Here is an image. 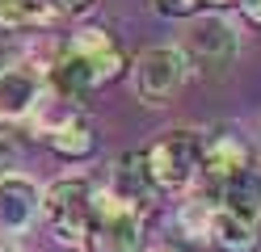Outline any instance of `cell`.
<instances>
[{
  "instance_id": "obj_17",
  "label": "cell",
  "mask_w": 261,
  "mask_h": 252,
  "mask_svg": "<svg viewBox=\"0 0 261 252\" xmlns=\"http://www.w3.org/2000/svg\"><path fill=\"white\" fill-rule=\"evenodd\" d=\"M46 5H51V13H63V17H85L93 13L97 0H46Z\"/></svg>"
},
{
  "instance_id": "obj_1",
  "label": "cell",
  "mask_w": 261,
  "mask_h": 252,
  "mask_svg": "<svg viewBox=\"0 0 261 252\" xmlns=\"http://www.w3.org/2000/svg\"><path fill=\"white\" fill-rule=\"evenodd\" d=\"M89 252H143V218L135 206L114 198L106 185H93V214L85 231Z\"/></svg>"
},
{
  "instance_id": "obj_7",
  "label": "cell",
  "mask_w": 261,
  "mask_h": 252,
  "mask_svg": "<svg viewBox=\"0 0 261 252\" xmlns=\"http://www.w3.org/2000/svg\"><path fill=\"white\" fill-rule=\"evenodd\" d=\"M249 164H253V151H249V143H244L240 134L219 130V134H211V139L202 134V177H206V185L215 193L227 181H236Z\"/></svg>"
},
{
  "instance_id": "obj_20",
  "label": "cell",
  "mask_w": 261,
  "mask_h": 252,
  "mask_svg": "<svg viewBox=\"0 0 261 252\" xmlns=\"http://www.w3.org/2000/svg\"><path fill=\"white\" fill-rule=\"evenodd\" d=\"M0 252H17V248H13V244H9V240H0Z\"/></svg>"
},
{
  "instance_id": "obj_15",
  "label": "cell",
  "mask_w": 261,
  "mask_h": 252,
  "mask_svg": "<svg viewBox=\"0 0 261 252\" xmlns=\"http://www.w3.org/2000/svg\"><path fill=\"white\" fill-rule=\"evenodd\" d=\"M211 218H215V202L194 198V202L181 206V231L190 235V240H206L211 235Z\"/></svg>"
},
{
  "instance_id": "obj_18",
  "label": "cell",
  "mask_w": 261,
  "mask_h": 252,
  "mask_svg": "<svg viewBox=\"0 0 261 252\" xmlns=\"http://www.w3.org/2000/svg\"><path fill=\"white\" fill-rule=\"evenodd\" d=\"M13 168H17V143L9 134H0V177H9Z\"/></svg>"
},
{
  "instance_id": "obj_9",
  "label": "cell",
  "mask_w": 261,
  "mask_h": 252,
  "mask_svg": "<svg viewBox=\"0 0 261 252\" xmlns=\"http://www.w3.org/2000/svg\"><path fill=\"white\" fill-rule=\"evenodd\" d=\"M106 189L114 198H122L126 206L143 210V202L156 198V181L148 173V156H143V151H122V156L114 160V168H110V185Z\"/></svg>"
},
{
  "instance_id": "obj_12",
  "label": "cell",
  "mask_w": 261,
  "mask_h": 252,
  "mask_svg": "<svg viewBox=\"0 0 261 252\" xmlns=\"http://www.w3.org/2000/svg\"><path fill=\"white\" fill-rule=\"evenodd\" d=\"M219 210H232V214H244V218H261V164L253 160L236 181H227L223 189L215 193Z\"/></svg>"
},
{
  "instance_id": "obj_16",
  "label": "cell",
  "mask_w": 261,
  "mask_h": 252,
  "mask_svg": "<svg viewBox=\"0 0 261 252\" xmlns=\"http://www.w3.org/2000/svg\"><path fill=\"white\" fill-rule=\"evenodd\" d=\"M152 9L160 17H198L202 0H152Z\"/></svg>"
},
{
  "instance_id": "obj_11",
  "label": "cell",
  "mask_w": 261,
  "mask_h": 252,
  "mask_svg": "<svg viewBox=\"0 0 261 252\" xmlns=\"http://www.w3.org/2000/svg\"><path fill=\"white\" fill-rule=\"evenodd\" d=\"M211 240H215L223 252H257L261 248V218H244V214H232V210L215 206Z\"/></svg>"
},
{
  "instance_id": "obj_6",
  "label": "cell",
  "mask_w": 261,
  "mask_h": 252,
  "mask_svg": "<svg viewBox=\"0 0 261 252\" xmlns=\"http://www.w3.org/2000/svg\"><path fill=\"white\" fill-rule=\"evenodd\" d=\"M38 214H42V193H38L34 181L21 177V173L0 177V240L25 235L38 223Z\"/></svg>"
},
{
  "instance_id": "obj_21",
  "label": "cell",
  "mask_w": 261,
  "mask_h": 252,
  "mask_svg": "<svg viewBox=\"0 0 261 252\" xmlns=\"http://www.w3.org/2000/svg\"><path fill=\"white\" fill-rule=\"evenodd\" d=\"M202 5H206V0H202ZM211 5H232V0H211Z\"/></svg>"
},
{
  "instance_id": "obj_13",
  "label": "cell",
  "mask_w": 261,
  "mask_h": 252,
  "mask_svg": "<svg viewBox=\"0 0 261 252\" xmlns=\"http://www.w3.org/2000/svg\"><path fill=\"white\" fill-rule=\"evenodd\" d=\"M51 143L55 151L63 160H89L93 151H97V134H93V126L85 122V118H80V122H72V126H63L59 134H51Z\"/></svg>"
},
{
  "instance_id": "obj_8",
  "label": "cell",
  "mask_w": 261,
  "mask_h": 252,
  "mask_svg": "<svg viewBox=\"0 0 261 252\" xmlns=\"http://www.w3.org/2000/svg\"><path fill=\"white\" fill-rule=\"evenodd\" d=\"M63 50L85 63V72L93 76V84H106V80H114L126 67L118 42H114L106 30H80V34H72V42L63 46Z\"/></svg>"
},
{
  "instance_id": "obj_19",
  "label": "cell",
  "mask_w": 261,
  "mask_h": 252,
  "mask_svg": "<svg viewBox=\"0 0 261 252\" xmlns=\"http://www.w3.org/2000/svg\"><path fill=\"white\" fill-rule=\"evenodd\" d=\"M236 5H240V13L249 17L253 25H261V0H236Z\"/></svg>"
},
{
  "instance_id": "obj_4",
  "label": "cell",
  "mask_w": 261,
  "mask_h": 252,
  "mask_svg": "<svg viewBox=\"0 0 261 252\" xmlns=\"http://www.w3.org/2000/svg\"><path fill=\"white\" fill-rule=\"evenodd\" d=\"M190 76V59L181 46H148L143 55L130 63V80H135V93L148 101V105H165L181 93V84Z\"/></svg>"
},
{
  "instance_id": "obj_5",
  "label": "cell",
  "mask_w": 261,
  "mask_h": 252,
  "mask_svg": "<svg viewBox=\"0 0 261 252\" xmlns=\"http://www.w3.org/2000/svg\"><path fill=\"white\" fill-rule=\"evenodd\" d=\"M186 59L194 67H202V72H227V67L236 63V50H240V38H236V30L227 17H198V21L190 25L186 34Z\"/></svg>"
},
{
  "instance_id": "obj_10",
  "label": "cell",
  "mask_w": 261,
  "mask_h": 252,
  "mask_svg": "<svg viewBox=\"0 0 261 252\" xmlns=\"http://www.w3.org/2000/svg\"><path fill=\"white\" fill-rule=\"evenodd\" d=\"M38 97H42V80L34 67H5L0 72V118L21 122L34 114Z\"/></svg>"
},
{
  "instance_id": "obj_22",
  "label": "cell",
  "mask_w": 261,
  "mask_h": 252,
  "mask_svg": "<svg viewBox=\"0 0 261 252\" xmlns=\"http://www.w3.org/2000/svg\"><path fill=\"white\" fill-rule=\"evenodd\" d=\"M143 252H165V248H143Z\"/></svg>"
},
{
  "instance_id": "obj_2",
  "label": "cell",
  "mask_w": 261,
  "mask_h": 252,
  "mask_svg": "<svg viewBox=\"0 0 261 252\" xmlns=\"http://www.w3.org/2000/svg\"><path fill=\"white\" fill-rule=\"evenodd\" d=\"M143 156H148V173L156 189H190L202 177V134L190 126L165 130Z\"/></svg>"
},
{
  "instance_id": "obj_3",
  "label": "cell",
  "mask_w": 261,
  "mask_h": 252,
  "mask_svg": "<svg viewBox=\"0 0 261 252\" xmlns=\"http://www.w3.org/2000/svg\"><path fill=\"white\" fill-rule=\"evenodd\" d=\"M89 214H93V181L89 177H59L55 185L42 189V218L51 223V231L63 244L85 240L89 231Z\"/></svg>"
},
{
  "instance_id": "obj_14",
  "label": "cell",
  "mask_w": 261,
  "mask_h": 252,
  "mask_svg": "<svg viewBox=\"0 0 261 252\" xmlns=\"http://www.w3.org/2000/svg\"><path fill=\"white\" fill-rule=\"evenodd\" d=\"M51 17L46 0H0V30H30Z\"/></svg>"
}]
</instances>
